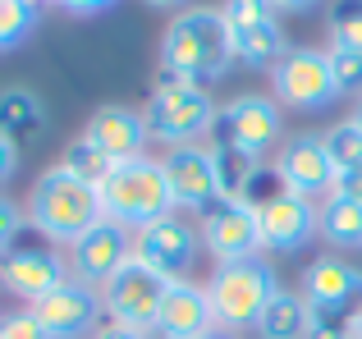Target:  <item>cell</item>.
I'll list each match as a JSON object with an SVG mask.
<instances>
[{
  "label": "cell",
  "instance_id": "obj_41",
  "mask_svg": "<svg viewBox=\"0 0 362 339\" xmlns=\"http://www.w3.org/2000/svg\"><path fill=\"white\" fill-rule=\"evenodd\" d=\"M33 5H42V0H33Z\"/></svg>",
  "mask_w": 362,
  "mask_h": 339
},
{
  "label": "cell",
  "instance_id": "obj_29",
  "mask_svg": "<svg viewBox=\"0 0 362 339\" xmlns=\"http://www.w3.org/2000/svg\"><path fill=\"white\" fill-rule=\"evenodd\" d=\"M23 225H28V211L0 193V257H5L9 248H18V234H23Z\"/></svg>",
  "mask_w": 362,
  "mask_h": 339
},
{
  "label": "cell",
  "instance_id": "obj_31",
  "mask_svg": "<svg viewBox=\"0 0 362 339\" xmlns=\"http://www.w3.org/2000/svg\"><path fill=\"white\" fill-rule=\"evenodd\" d=\"M308 339H349V316L312 312V321H308Z\"/></svg>",
  "mask_w": 362,
  "mask_h": 339
},
{
  "label": "cell",
  "instance_id": "obj_15",
  "mask_svg": "<svg viewBox=\"0 0 362 339\" xmlns=\"http://www.w3.org/2000/svg\"><path fill=\"white\" fill-rule=\"evenodd\" d=\"M133 261V230H124L115 220H97L78 243L69 248V275L83 285L101 289L110 275H119Z\"/></svg>",
  "mask_w": 362,
  "mask_h": 339
},
{
  "label": "cell",
  "instance_id": "obj_12",
  "mask_svg": "<svg viewBox=\"0 0 362 339\" xmlns=\"http://www.w3.org/2000/svg\"><path fill=\"white\" fill-rule=\"evenodd\" d=\"M202 248L216 257V266H234V261H252L262 252V230H257V211L247 202H216L197 225Z\"/></svg>",
  "mask_w": 362,
  "mask_h": 339
},
{
  "label": "cell",
  "instance_id": "obj_2",
  "mask_svg": "<svg viewBox=\"0 0 362 339\" xmlns=\"http://www.w3.org/2000/svg\"><path fill=\"white\" fill-rule=\"evenodd\" d=\"M97 220H106L101 215V193L60 165L46 170L28 193V225L51 243H69L74 248Z\"/></svg>",
  "mask_w": 362,
  "mask_h": 339
},
{
  "label": "cell",
  "instance_id": "obj_9",
  "mask_svg": "<svg viewBox=\"0 0 362 339\" xmlns=\"http://www.w3.org/2000/svg\"><path fill=\"white\" fill-rule=\"evenodd\" d=\"M33 321L42 326L46 339H92L101 331V289L83 285V280H64L60 289H51L46 298H37L33 307Z\"/></svg>",
  "mask_w": 362,
  "mask_h": 339
},
{
  "label": "cell",
  "instance_id": "obj_6",
  "mask_svg": "<svg viewBox=\"0 0 362 339\" xmlns=\"http://www.w3.org/2000/svg\"><path fill=\"white\" fill-rule=\"evenodd\" d=\"M271 92L280 106L289 110H326L339 97L335 73H330V55L317 46H289L280 55V64L271 69Z\"/></svg>",
  "mask_w": 362,
  "mask_h": 339
},
{
  "label": "cell",
  "instance_id": "obj_18",
  "mask_svg": "<svg viewBox=\"0 0 362 339\" xmlns=\"http://www.w3.org/2000/svg\"><path fill=\"white\" fill-rule=\"evenodd\" d=\"M83 138H88V143L97 147L110 165H124V161L147 156V143H151L142 110H129V106H101V110H92Z\"/></svg>",
  "mask_w": 362,
  "mask_h": 339
},
{
  "label": "cell",
  "instance_id": "obj_37",
  "mask_svg": "<svg viewBox=\"0 0 362 339\" xmlns=\"http://www.w3.org/2000/svg\"><path fill=\"white\" fill-rule=\"evenodd\" d=\"M349 339H362V303L349 312Z\"/></svg>",
  "mask_w": 362,
  "mask_h": 339
},
{
  "label": "cell",
  "instance_id": "obj_26",
  "mask_svg": "<svg viewBox=\"0 0 362 339\" xmlns=\"http://www.w3.org/2000/svg\"><path fill=\"white\" fill-rule=\"evenodd\" d=\"M37 5L33 0H0V51H14L33 37Z\"/></svg>",
  "mask_w": 362,
  "mask_h": 339
},
{
  "label": "cell",
  "instance_id": "obj_23",
  "mask_svg": "<svg viewBox=\"0 0 362 339\" xmlns=\"http://www.w3.org/2000/svg\"><path fill=\"white\" fill-rule=\"evenodd\" d=\"M46 124V106L37 101V92L28 88H5L0 92V129L9 138L14 133H33V129Z\"/></svg>",
  "mask_w": 362,
  "mask_h": 339
},
{
  "label": "cell",
  "instance_id": "obj_14",
  "mask_svg": "<svg viewBox=\"0 0 362 339\" xmlns=\"http://www.w3.org/2000/svg\"><path fill=\"white\" fill-rule=\"evenodd\" d=\"M275 179H280L289 193H298V197H308V202H326L330 193H335V165H330V156H326V143L321 138H312V133H298V138H284L280 143V152H275Z\"/></svg>",
  "mask_w": 362,
  "mask_h": 339
},
{
  "label": "cell",
  "instance_id": "obj_1",
  "mask_svg": "<svg viewBox=\"0 0 362 339\" xmlns=\"http://www.w3.org/2000/svg\"><path fill=\"white\" fill-rule=\"evenodd\" d=\"M160 69H170L175 78L193 83V88H206V83L225 78L234 69L230 23H225L221 9L197 5L170 18V28L160 32Z\"/></svg>",
  "mask_w": 362,
  "mask_h": 339
},
{
  "label": "cell",
  "instance_id": "obj_30",
  "mask_svg": "<svg viewBox=\"0 0 362 339\" xmlns=\"http://www.w3.org/2000/svg\"><path fill=\"white\" fill-rule=\"evenodd\" d=\"M0 339H46V335L33 321V312H9V316H0Z\"/></svg>",
  "mask_w": 362,
  "mask_h": 339
},
{
  "label": "cell",
  "instance_id": "obj_8",
  "mask_svg": "<svg viewBox=\"0 0 362 339\" xmlns=\"http://www.w3.org/2000/svg\"><path fill=\"white\" fill-rule=\"evenodd\" d=\"M197 252H202V234H197L179 211L160 215L156 225H147V230L133 234V261H142L147 270H156L165 285L188 280Z\"/></svg>",
  "mask_w": 362,
  "mask_h": 339
},
{
  "label": "cell",
  "instance_id": "obj_24",
  "mask_svg": "<svg viewBox=\"0 0 362 339\" xmlns=\"http://www.w3.org/2000/svg\"><path fill=\"white\" fill-rule=\"evenodd\" d=\"M321 143H326V156H330V165H335V174L362 165V129L354 124V115L339 119L335 129H326V138H321Z\"/></svg>",
  "mask_w": 362,
  "mask_h": 339
},
{
  "label": "cell",
  "instance_id": "obj_19",
  "mask_svg": "<svg viewBox=\"0 0 362 339\" xmlns=\"http://www.w3.org/2000/svg\"><path fill=\"white\" fill-rule=\"evenodd\" d=\"M211 331H216V312L211 298H206V285H193V280L165 285V298H160L156 312V339H206Z\"/></svg>",
  "mask_w": 362,
  "mask_h": 339
},
{
  "label": "cell",
  "instance_id": "obj_10",
  "mask_svg": "<svg viewBox=\"0 0 362 339\" xmlns=\"http://www.w3.org/2000/svg\"><path fill=\"white\" fill-rule=\"evenodd\" d=\"M160 298H165V280H160L156 270H147L142 261H129L119 275H110L106 285H101L106 321L129 326V331H151V335H156Z\"/></svg>",
  "mask_w": 362,
  "mask_h": 339
},
{
  "label": "cell",
  "instance_id": "obj_17",
  "mask_svg": "<svg viewBox=\"0 0 362 339\" xmlns=\"http://www.w3.org/2000/svg\"><path fill=\"white\" fill-rule=\"evenodd\" d=\"M257 230H262L266 252H298V248H308L312 234H317V202L280 188L271 202L257 206Z\"/></svg>",
  "mask_w": 362,
  "mask_h": 339
},
{
  "label": "cell",
  "instance_id": "obj_25",
  "mask_svg": "<svg viewBox=\"0 0 362 339\" xmlns=\"http://www.w3.org/2000/svg\"><path fill=\"white\" fill-rule=\"evenodd\" d=\"M60 170H69L74 179H83V184H92V188H101V179H106L115 165H110L106 156H101L97 147L88 143V138H78V143H69V147H64V156H60Z\"/></svg>",
  "mask_w": 362,
  "mask_h": 339
},
{
  "label": "cell",
  "instance_id": "obj_11",
  "mask_svg": "<svg viewBox=\"0 0 362 339\" xmlns=\"http://www.w3.org/2000/svg\"><path fill=\"white\" fill-rule=\"evenodd\" d=\"M165 170L170 197H175V211H211L221 202V170H216V152L211 147H170L160 156Z\"/></svg>",
  "mask_w": 362,
  "mask_h": 339
},
{
  "label": "cell",
  "instance_id": "obj_35",
  "mask_svg": "<svg viewBox=\"0 0 362 339\" xmlns=\"http://www.w3.org/2000/svg\"><path fill=\"white\" fill-rule=\"evenodd\" d=\"M92 339H156L151 331H129V326H115V321H106Z\"/></svg>",
  "mask_w": 362,
  "mask_h": 339
},
{
  "label": "cell",
  "instance_id": "obj_40",
  "mask_svg": "<svg viewBox=\"0 0 362 339\" xmlns=\"http://www.w3.org/2000/svg\"><path fill=\"white\" fill-rule=\"evenodd\" d=\"M354 124L362 129V101H358V110H354Z\"/></svg>",
  "mask_w": 362,
  "mask_h": 339
},
{
  "label": "cell",
  "instance_id": "obj_38",
  "mask_svg": "<svg viewBox=\"0 0 362 339\" xmlns=\"http://www.w3.org/2000/svg\"><path fill=\"white\" fill-rule=\"evenodd\" d=\"M147 5H151V9H179V14H184L188 0H147Z\"/></svg>",
  "mask_w": 362,
  "mask_h": 339
},
{
  "label": "cell",
  "instance_id": "obj_3",
  "mask_svg": "<svg viewBox=\"0 0 362 339\" xmlns=\"http://www.w3.org/2000/svg\"><path fill=\"white\" fill-rule=\"evenodd\" d=\"M97 193H101V215L124 225V230H133V234L175 211L165 170H160V161H151V156H138V161L115 165L106 179H101Z\"/></svg>",
  "mask_w": 362,
  "mask_h": 339
},
{
  "label": "cell",
  "instance_id": "obj_32",
  "mask_svg": "<svg viewBox=\"0 0 362 339\" xmlns=\"http://www.w3.org/2000/svg\"><path fill=\"white\" fill-rule=\"evenodd\" d=\"M51 5H60L64 14H74V18H97V14H106L110 5H119V0H51Z\"/></svg>",
  "mask_w": 362,
  "mask_h": 339
},
{
  "label": "cell",
  "instance_id": "obj_5",
  "mask_svg": "<svg viewBox=\"0 0 362 339\" xmlns=\"http://www.w3.org/2000/svg\"><path fill=\"white\" fill-rule=\"evenodd\" d=\"M216 101L206 88L193 83H179V88H151V101L142 110L147 119V133L165 147H193L202 133L216 129Z\"/></svg>",
  "mask_w": 362,
  "mask_h": 339
},
{
  "label": "cell",
  "instance_id": "obj_34",
  "mask_svg": "<svg viewBox=\"0 0 362 339\" xmlns=\"http://www.w3.org/2000/svg\"><path fill=\"white\" fill-rule=\"evenodd\" d=\"M335 197H349V202H362V165L335 174Z\"/></svg>",
  "mask_w": 362,
  "mask_h": 339
},
{
  "label": "cell",
  "instance_id": "obj_28",
  "mask_svg": "<svg viewBox=\"0 0 362 339\" xmlns=\"http://www.w3.org/2000/svg\"><path fill=\"white\" fill-rule=\"evenodd\" d=\"M330 73H335V88H339V97L344 92H362V55L358 51H335L330 46Z\"/></svg>",
  "mask_w": 362,
  "mask_h": 339
},
{
  "label": "cell",
  "instance_id": "obj_21",
  "mask_svg": "<svg viewBox=\"0 0 362 339\" xmlns=\"http://www.w3.org/2000/svg\"><path fill=\"white\" fill-rule=\"evenodd\" d=\"M317 234L339 252L362 248V202H349V197L330 193L326 202L317 206Z\"/></svg>",
  "mask_w": 362,
  "mask_h": 339
},
{
  "label": "cell",
  "instance_id": "obj_4",
  "mask_svg": "<svg viewBox=\"0 0 362 339\" xmlns=\"http://www.w3.org/2000/svg\"><path fill=\"white\" fill-rule=\"evenodd\" d=\"M280 294V270L266 257L234 261V266H216V275L206 280V298L216 312V331H257L262 312L271 307V298Z\"/></svg>",
  "mask_w": 362,
  "mask_h": 339
},
{
  "label": "cell",
  "instance_id": "obj_33",
  "mask_svg": "<svg viewBox=\"0 0 362 339\" xmlns=\"http://www.w3.org/2000/svg\"><path fill=\"white\" fill-rule=\"evenodd\" d=\"M14 170H18V143L0 129V184H9L14 179Z\"/></svg>",
  "mask_w": 362,
  "mask_h": 339
},
{
  "label": "cell",
  "instance_id": "obj_39",
  "mask_svg": "<svg viewBox=\"0 0 362 339\" xmlns=\"http://www.w3.org/2000/svg\"><path fill=\"white\" fill-rule=\"evenodd\" d=\"M206 339H239V335H230V331H211Z\"/></svg>",
  "mask_w": 362,
  "mask_h": 339
},
{
  "label": "cell",
  "instance_id": "obj_22",
  "mask_svg": "<svg viewBox=\"0 0 362 339\" xmlns=\"http://www.w3.org/2000/svg\"><path fill=\"white\" fill-rule=\"evenodd\" d=\"M308 321H312L308 298L293 289H280L257 321V339H308Z\"/></svg>",
  "mask_w": 362,
  "mask_h": 339
},
{
  "label": "cell",
  "instance_id": "obj_7",
  "mask_svg": "<svg viewBox=\"0 0 362 339\" xmlns=\"http://www.w3.org/2000/svg\"><path fill=\"white\" fill-rule=\"evenodd\" d=\"M216 133H221L225 147L262 161L271 147L284 143V106L275 97H257V92H243L230 106H221L216 115Z\"/></svg>",
  "mask_w": 362,
  "mask_h": 339
},
{
  "label": "cell",
  "instance_id": "obj_36",
  "mask_svg": "<svg viewBox=\"0 0 362 339\" xmlns=\"http://www.w3.org/2000/svg\"><path fill=\"white\" fill-rule=\"evenodd\" d=\"M266 5H271L275 14H308V9H317L321 0H266Z\"/></svg>",
  "mask_w": 362,
  "mask_h": 339
},
{
  "label": "cell",
  "instance_id": "obj_20",
  "mask_svg": "<svg viewBox=\"0 0 362 339\" xmlns=\"http://www.w3.org/2000/svg\"><path fill=\"white\" fill-rule=\"evenodd\" d=\"M225 23H230V18H225ZM230 46H234V64H243V69H266V73H271L275 64H280V55L289 51L284 28H280L275 14L230 23Z\"/></svg>",
  "mask_w": 362,
  "mask_h": 339
},
{
  "label": "cell",
  "instance_id": "obj_16",
  "mask_svg": "<svg viewBox=\"0 0 362 339\" xmlns=\"http://www.w3.org/2000/svg\"><path fill=\"white\" fill-rule=\"evenodd\" d=\"M303 298H308L312 312H326V316H349L362 303V270L354 261H344L339 252H326V257L308 261L303 270Z\"/></svg>",
  "mask_w": 362,
  "mask_h": 339
},
{
  "label": "cell",
  "instance_id": "obj_27",
  "mask_svg": "<svg viewBox=\"0 0 362 339\" xmlns=\"http://www.w3.org/2000/svg\"><path fill=\"white\" fill-rule=\"evenodd\" d=\"M330 46L362 55V0H339L330 9Z\"/></svg>",
  "mask_w": 362,
  "mask_h": 339
},
{
  "label": "cell",
  "instance_id": "obj_13",
  "mask_svg": "<svg viewBox=\"0 0 362 339\" xmlns=\"http://www.w3.org/2000/svg\"><path fill=\"white\" fill-rule=\"evenodd\" d=\"M64 280H74L69 261L55 248H46V243H18V248H9L5 257H0V285L14 298H23L28 307H33L37 298H46L51 289H60Z\"/></svg>",
  "mask_w": 362,
  "mask_h": 339
}]
</instances>
